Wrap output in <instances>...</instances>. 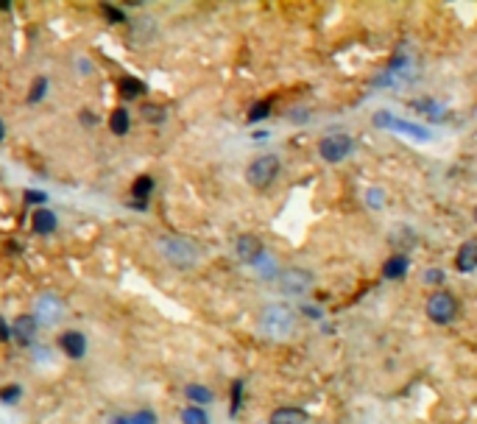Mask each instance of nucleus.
<instances>
[{
	"instance_id": "31",
	"label": "nucleus",
	"mask_w": 477,
	"mask_h": 424,
	"mask_svg": "<svg viewBox=\"0 0 477 424\" xmlns=\"http://www.w3.org/2000/svg\"><path fill=\"white\" fill-rule=\"evenodd\" d=\"M26 198H29V201H45V195H40V193H29Z\"/></svg>"
},
{
	"instance_id": "24",
	"label": "nucleus",
	"mask_w": 477,
	"mask_h": 424,
	"mask_svg": "<svg viewBox=\"0 0 477 424\" xmlns=\"http://www.w3.org/2000/svg\"><path fill=\"white\" fill-rule=\"evenodd\" d=\"M421 282H424V285H441V282H444V271H441V268H427V271L421 274Z\"/></svg>"
},
{
	"instance_id": "25",
	"label": "nucleus",
	"mask_w": 477,
	"mask_h": 424,
	"mask_svg": "<svg viewBox=\"0 0 477 424\" xmlns=\"http://www.w3.org/2000/svg\"><path fill=\"white\" fill-rule=\"evenodd\" d=\"M129 424H156V416L151 410H140V413H131Z\"/></svg>"
},
{
	"instance_id": "11",
	"label": "nucleus",
	"mask_w": 477,
	"mask_h": 424,
	"mask_svg": "<svg viewBox=\"0 0 477 424\" xmlns=\"http://www.w3.org/2000/svg\"><path fill=\"white\" fill-rule=\"evenodd\" d=\"M37 329H40V324H37L34 316H17L15 324H12V335L17 338L20 346H31L34 338H37Z\"/></svg>"
},
{
	"instance_id": "1",
	"label": "nucleus",
	"mask_w": 477,
	"mask_h": 424,
	"mask_svg": "<svg viewBox=\"0 0 477 424\" xmlns=\"http://www.w3.org/2000/svg\"><path fill=\"white\" fill-rule=\"evenodd\" d=\"M156 249H159L162 260L168 266H173V268H181L184 271V268H193L198 263V246L193 240H187V238L165 235V238H159Z\"/></svg>"
},
{
	"instance_id": "2",
	"label": "nucleus",
	"mask_w": 477,
	"mask_h": 424,
	"mask_svg": "<svg viewBox=\"0 0 477 424\" xmlns=\"http://www.w3.org/2000/svg\"><path fill=\"white\" fill-rule=\"evenodd\" d=\"M260 329L274 341H285L296 329V313L288 304H271L260 318Z\"/></svg>"
},
{
	"instance_id": "9",
	"label": "nucleus",
	"mask_w": 477,
	"mask_h": 424,
	"mask_svg": "<svg viewBox=\"0 0 477 424\" xmlns=\"http://www.w3.org/2000/svg\"><path fill=\"white\" fill-rule=\"evenodd\" d=\"M234 252H237V260L241 263H260L266 254V246L257 235H241L234 243Z\"/></svg>"
},
{
	"instance_id": "14",
	"label": "nucleus",
	"mask_w": 477,
	"mask_h": 424,
	"mask_svg": "<svg viewBox=\"0 0 477 424\" xmlns=\"http://www.w3.org/2000/svg\"><path fill=\"white\" fill-rule=\"evenodd\" d=\"M305 421H307V413L302 407H291V405L277 407L268 418V424H305Z\"/></svg>"
},
{
	"instance_id": "13",
	"label": "nucleus",
	"mask_w": 477,
	"mask_h": 424,
	"mask_svg": "<svg viewBox=\"0 0 477 424\" xmlns=\"http://www.w3.org/2000/svg\"><path fill=\"white\" fill-rule=\"evenodd\" d=\"M31 227H34L37 235H51V232H56V227H59L56 212L48 209V206H40V209L34 212V218H31Z\"/></svg>"
},
{
	"instance_id": "29",
	"label": "nucleus",
	"mask_w": 477,
	"mask_h": 424,
	"mask_svg": "<svg viewBox=\"0 0 477 424\" xmlns=\"http://www.w3.org/2000/svg\"><path fill=\"white\" fill-rule=\"evenodd\" d=\"M9 338H12V329H9V324L3 318H0V341H9Z\"/></svg>"
},
{
	"instance_id": "27",
	"label": "nucleus",
	"mask_w": 477,
	"mask_h": 424,
	"mask_svg": "<svg viewBox=\"0 0 477 424\" xmlns=\"http://www.w3.org/2000/svg\"><path fill=\"white\" fill-rule=\"evenodd\" d=\"M23 396V388L20 385H6L3 391H0V399H3V402H17Z\"/></svg>"
},
{
	"instance_id": "8",
	"label": "nucleus",
	"mask_w": 477,
	"mask_h": 424,
	"mask_svg": "<svg viewBox=\"0 0 477 424\" xmlns=\"http://www.w3.org/2000/svg\"><path fill=\"white\" fill-rule=\"evenodd\" d=\"M374 126H380V129H394V131L410 134V137H416V140H430V131H427V129L413 126V123H407V120H399V117H394L391 112H377V115H374Z\"/></svg>"
},
{
	"instance_id": "17",
	"label": "nucleus",
	"mask_w": 477,
	"mask_h": 424,
	"mask_svg": "<svg viewBox=\"0 0 477 424\" xmlns=\"http://www.w3.org/2000/svg\"><path fill=\"white\" fill-rule=\"evenodd\" d=\"M184 393H187V399H190L193 405H198V407H204V405L212 402V391H209L207 385H198V382H190V385L184 388Z\"/></svg>"
},
{
	"instance_id": "18",
	"label": "nucleus",
	"mask_w": 477,
	"mask_h": 424,
	"mask_svg": "<svg viewBox=\"0 0 477 424\" xmlns=\"http://www.w3.org/2000/svg\"><path fill=\"white\" fill-rule=\"evenodd\" d=\"M140 95H145V84L140 79H131V76L120 79V98L131 101V98H140Z\"/></svg>"
},
{
	"instance_id": "6",
	"label": "nucleus",
	"mask_w": 477,
	"mask_h": 424,
	"mask_svg": "<svg viewBox=\"0 0 477 424\" xmlns=\"http://www.w3.org/2000/svg\"><path fill=\"white\" fill-rule=\"evenodd\" d=\"M62 316H65V304L59 302V296H54V293H42V296L37 299V307H34V318H37V324L54 327V324H59V321H62Z\"/></svg>"
},
{
	"instance_id": "33",
	"label": "nucleus",
	"mask_w": 477,
	"mask_h": 424,
	"mask_svg": "<svg viewBox=\"0 0 477 424\" xmlns=\"http://www.w3.org/2000/svg\"><path fill=\"white\" fill-rule=\"evenodd\" d=\"M112 424H129V418H112Z\"/></svg>"
},
{
	"instance_id": "22",
	"label": "nucleus",
	"mask_w": 477,
	"mask_h": 424,
	"mask_svg": "<svg viewBox=\"0 0 477 424\" xmlns=\"http://www.w3.org/2000/svg\"><path fill=\"white\" fill-rule=\"evenodd\" d=\"M45 92H48V79L45 76H37L34 84H31V90H29V104H40L45 98Z\"/></svg>"
},
{
	"instance_id": "23",
	"label": "nucleus",
	"mask_w": 477,
	"mask_h": 424,
	"mask_svg": "<svg viewBox=\"0 0 477 424\" xmlns=\"http://www.w3.org/2000/svg\"><path fill=\"white\" fill-rule=\"evenodd\" d=\"M271 115V101H260V104H254L252 109H249V123H260V120H266Z\"/></svg>"
},
{
	"instance_id": "7",
	"label": "nucleus",
	"mask_w": 477,
	"mask_h": 424,
	"mask_svg": "<svg viewBox=\"0 0 477 424\" xmlns=\"http://www.w3.org/2000/svg\"><path fill=\"white\" fill-rule=\"evenodd\" d=\"M280 288L288 293V296H302L313 288V274L305 271V268H288L282 277H280Z\"/></svg>"
},
{
	"instance_id": "5",
	"label": "nucleus",
	"mask_w": 477,
	"mask_h": 424,
	"mask_svg": "<svg viewBox=\"0 0 477 424\" xmlns=\"http://www.w3.org/2000/svg\"><path fill=\"white\" fill-rule=\"evenodd\" d=\"M455 313H458V302H455L452 293L438 291V293H432V296L427 299V318H430L432 324L446 327V324L455 318Z\"/></svg>"
},
{
	"instance_id": "15",
	"label": "nucleus",
	"mask_w": 477,
	"mask_h": 424,
	"mask_svg": "<svg viewBox=\"0 0 477 424\" xmlns=\"http://www.w3.org/2000/svg\"><path fill=\"white\" fill-rule=\"evenodd\" d=\"M407 268H410V260H407L405 254H394V257H388V263L382 266V277H385V279H402V277L407 274Z\"/></svg>"
},
{
	"instance_id": "34",
	"label": "nucleus",
	"mask_w": 477,
	"mask_h": 424,
	"mask_svg": "<svg viewBox=\"0 0 477 424\" xmlns=\"http://www.w3.org/2000/svg\"><path fill=\"white\" fill-rule=\"evenodd\" d=\"M0 9H12V3H6V0H0Z\"/></svg>"
},
{
	"instance_id": "19",
	"label": "nucleus",
	"mask_w": 477,
	"mask_h": 424,
	"mask_svg": "<svg viewBox=\"0 0 477 424\" xmlns=\"http://www.w3.org/2000/svg\"><path fill=\"white\" fill-rule=\"evenodd\" d=\"M151 190H154V179L151 176H137L134 184H131V195L137 198V204H145V198L151 195Z\"/></svg>"
},
{
	"instance_id": "35",
	"label": "nucleus",
	"mask_w": 477,
	"mask_h": 424,
	"mask_svg": "<svg viewBox=\"0 0 477 424\" xmlns=\"http://www.w3.org/2000/svg\"><path fill=\"white\" fill-rule=\"evenodd\" d=\"M474 224H477V206H474Z\"/></svg>"
},
{
	"instance_id": "30",
	"label": "nucleus",
	"mask_w": 477,
	"mask_h": 424,
	"mask_svg": "<svg viewBox=\"0 0 477 424\" xmlns=\"http://www.w3.org/2000/svg\"><path fill=\"white\" fill-rule=\"evenodd\" d=\"M81 120H84V126H95V115L92 112H81Z\"/></svg>"
},
{
	"instance_id": "3",
	"label": "nucleus",
	"mask_w": 477,
	"mask_h": 424,
	"mask_svg": "<svg viewBox=\"0 0 477 424\" xmlns=\"http://www.w3.org/2000/svg\"><path fill=\"white\" fill-rule=\"evenodd\" d=\"M277 176H280V156H274V154H263V156L252 159L246 168V181L254 190H268Z\"/></svg>"
},
{
	"instance_id": "28",
	"label": "nucleus",
	"mask_w": 477,
	"mask_h": 424,
	"mask_svg": "<svg viewBox=\"0 0 477 424\" xmlns=\"http://www.w3.org/2000/svg\"><path fill=\"white\" fill-rule=\"evenodd\" d=\"M104 17H106L109 23H123V20H126V15L120 12V6H104Z\"/></svg>"
},
{
	"instance_id": "10",
	"label": "nucleus",
	"mask_w": 477,
	"mask_h": 424,
	"mask_svg": "<svg viewBox=\"0 0 477 424\" xmlns=\"http://www.w3.org/2000/svg\"><path fill=\"white\" fill-rule=\"evenodd\" d=\"M59 349L67 354V357H73V360H81L84 354H87V338L79 332V329H65L62 335H59Z\"/></svg>"
},
{
	"instance_id": "4",
	"label": "nucleus",
	"mask_w": 477,
	"mask_h": 424,
	"mask_svg": "<svg viewBox=\"0 0 477 424\" xmlns=\"http://www.w3.org/2000/svg\"><path fill=\"white\" fill-rule=\"evenodd\" d=\"M355 151V140L349 134H327L318 140V156L324 162H343Z\"/></svg>"
},
{
	"instance_id": "32",
	"label": "nucleus",
	"mask_w": 477,
	"mask_h": 424,
	"mask_svg": "<svg viewBox=\"0 0 477 424\" xmlns=\"http://www.w3.org/2000/svg\"><path fill=\"white\" fill-rule=\"evenodd\" d=\"M3 140H6V123L0 120V142H3Z\"/></svg>"
},
{
	"instance_id": "21",
	"label": "nucleus",
	"mask_w": 477,
	"mask_h": 424,
	"mask_svg": "<svg viewBox=\"0 0 477 424\" xmlns=\"http://www.w3.org/2000/svg\"><path fill=\"white\" fill-rule=\"evenodd\" d=\"M140 117L145 123H165V109L159 104H143L140 106Z\"/></svg>"
},
{
	"instance_id": "16",
	"label": "nucleus",
	"mask_w": 477,
	"mask_h": 424,
	"mask_svg": "<svg viewBox=\"0 0 477 424\" xmlns=\"http://www.w3.org/2000/svg\"><path fill=\"white\" fill-rule=\"evenodd\" d=\"M129 129H131V115H129L123 106H118V109L109 115V131L118 134V137H123V134H129Z\"/></svg>"
},
{
	"instance_id": "26",
	"label": "nucleus",
	"mask_w": 477,
	"mask_h": 424,
	"mask_svg": "<svg viewBox=\"0 0 477 424\" xmlns=\"http://www.w3.org/2000/svg\"><path fill=\"white\" fill-rule=\"evenodd\" d=\"M241 396H243V382L237 380V382L232 385V416H234L237 410H241Z\"/></svg>"
},
{
	"instance_id": "12",
	"label": "nucleus",
	"mask_w": 477,
	"mask_h": 424,
	"mask_svg": "<svg viewBox=\"0 0 477 424\" xmlns=\"http://www.w3.org/2000/svg\"><path fill=\"white\" fill-rule=\"evenodd\" d=\"M455 268H458L460 274H471V271L477 268V240H466V243L458 249V254H455Z\"/></svg>"
},
{
	"instance_id": "20",
	"label": "nucleus",
	"mask_w": 477,
	"mask_h": 424,
	"mask_svg": "<svg viewBox=\"0 0 477 424\" xmlns=\"http://www.w3.org/2000/svg\"><path fill=\"white\" fill-rule=\"evenodd\" d=\"M181 421H184V424H209V416H207L204 407L190 405V407L181 410Z\"/></svg>"
}]
</instances>
